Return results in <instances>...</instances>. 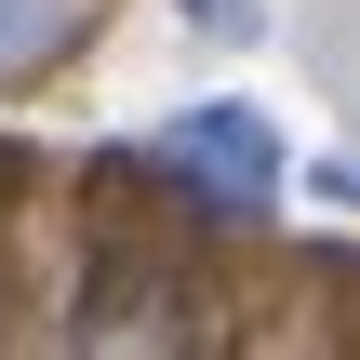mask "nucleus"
I'll return each instance as SVG.
<instances>
[{
  "mask_svg": "<svg viewBox=\"0 0 360 360\" xmlns=\"http://www.w3.org/2000/svg\"><path fill=\"white\" fill-rule=\"evenodd\" d=\"M214 347H227L214 294L160 254H94L67 294V360H214Z\"/></svg>",
  "mask_w": 360,
  "mask_h": 360,
  "instance_id": "nucleus-1",
  "label": "nucleus"
},
{
  "mask_svg": "<svg viewBox=\"0 0 360 360\" xmlns=\"http://www.w3.org/2000/svg\"><path fill=\"white\" fill-rule=\"evenodd\" d=\"M147 174L187 187V200H214V214H267L281 200V134L254 107H174L147 134Z\"/></svg>",
  "mask_w": 360,
  "mask_h": 360,
  "instance_id": "nucleus-2",
  "label": "nucleus"
},
{
  "mask_svg": "<svg viewBox=\"0 0 360 360\" xmlns=\"http://www.w3.org/2000/svg\"><path fill=\"white\" fill-rule=\"evenodd\" d=\"M67 27H80V0H0V80L53 67V53H67Z\"/></svg>",
  "mask_w": 360,
  "mask_h": 360,
  "instance_id": "nucleus-3",
  "label": "nucleus"
},
{
  "mask_svg": "<svg viewBox=\"0 0 360 360\" xmlns=\"http://www.w3.org/2000/svg\"><path fill=\"white\" fill-rule=\"evenodd\" d=\"M187 27H214V40H254V0H174Z\"/></svg>",
  "mask_w": 360,
  "mask_h": 360,
  "instance_id": "nucleus-4",
  "label": "nucleus"
},
{
  "mask_svg": "<svg viewBox=\"0 0 360 360\" xmlns=\"http://www.w3.org/2000/svg\"><path fill=\"white\" fill-rule=\"evenodd\" d=\"M307 187H334V200H360V147H347V160H307Z\"/></svg>",
  "mask_w": 360,
  "mask_h": 360,
  "instance_id": "nucleus-5",
  "label": "nucleus"
}]
</instances>
